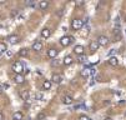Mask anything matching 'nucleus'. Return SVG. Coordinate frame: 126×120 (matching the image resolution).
Returning <instances> with one entry per match:
<instances>
[{
	"instance_id": "473e14b6",
	"label": "nucleus",
	"mask_w": 126,
	"mask_h": 120,
	"mask_svg": "<svg viewBox=\"0 0 126 120\" xmlns=\"http://www.w3.org/2000/svg\"><path fill=\"white\" fill-rule=\"evenodd\" d=\"M3 88H4V90L8 89V88H9V84H4V85H3Z\"/></svg>"
},
{
	"instance_id": "393cba45",
	"label": "nucleus",
	"mask_w": 126,
	"mask_h": 120,
	"mask_svg": "<svg viewBox=\"0 0 126 120\" xmlns=\"http://www.w3.org/2000/svg\"><path fill=\"white\" fill-rule=\"evenodd\" d=\"M43 119H45V114L44 113H39L38 116H36V120H43Z\"/></svg>"
},
{
	"instance_id": "6ab92c4d",
	"label": "nucleus",
	"mask_w": 126,
	"mask_h": 120,
	"mask_svg": "<svg viewBox=\"0 0 126 120\" xmlns=\"http://www.w3.org/2000/svg\"><path fill=\"white\" fill-rule=\"evenodd\" d=\"M28 54H29V50H28V49H25V48H23V49H20V50H19V56L25 58V56H28Z\"/></svg>"
},
{
	"instance_id": "a878e982",
	"label": "nucleus",
	"mask_w": 126,
	"mask_h": 120,
	"mask_svg": "<svg viewBox=\"0 0 126 120\" xmlns=\"http://www.w3.org/2000/svg\"><path fill=\"white\" fill-rule=\"evenodd\" d=\"M75 5H76V6H82V5H84V1H82V0H76Z\"/></svg>"
},
{
	"instance_id": "f704fd0d",
	"label": "nucleus",
	"mask_w": 126,
	"mask_h": 120,
	"mask_svg": "<svg viewBox=\"0 0 126 120\" xmlns=\"http://www.w3.org/2000/svg\"><path fill=\"white\" fill-rule=\"evenodd\" d=\"M56 15H59V16H61V15H63V10H60L59 13H56Z\"/></svg>"
},
{
	"instance_id": "412c9836",
	"label": "nucleus",
	"mask_w": 126,
	"mask_h": 120,
	"mask_svg": "<svg viewBox=\"0 0 126 120\" xmlns=\"http://www.w3.org/2000/svg\"><path fill=\"white\" fill-rule=\"evenodd\" d=\"M6 50H8V46L5 43H0V54H3V53H6Z\"/></svg>"
},
{
	"instance_id": "72a5a7b5",
	"label": "nucleus",
	"mask_w": 126,
	"mask_h": 120,
	"mask_svg": "<svg viewBox=\"0 0 126 120\" xmlns=\"http://www.w3.org/2000/svg\"><path fill=\"white\" fill-rule=\"evenodd\" d=\"M6 55H8V56L10 58V56L13 55V53H11V51H6Z\"/></svg>"
},
{
	"instance_id": "9b49d317",
	"label": "nucleus",
	"mask_w": 126,
	"mask_h": 120,
	"mask_svg": "<svg viewBox=\"0 0 126 120\" xmlns=\"http://www.w3.org/2000/svg\"><path fill=\"white\" fill-rule=\"evenodd\" d=\"M31 49L35 50V51H40V50L43 49V44H41V41H35V43L32 44Z\"/></svg>"
},
{
	"instance_id": "39448f33",
	"label": "nucleus",
	"mask_w": 126,
	"mask_h": 120,
	"mask_svg": "<svg viewBox=\"0 0 126 120\" xmlns=\"http://www.w3.org/2000/svg\"><path fill=\"white\" fill-rule=\"evenodd\" d=\"M58 53H59V50H58V49L51 48V49L47 50V56H49L50 59H55V58L58 56Z\"/></svg>"
},
{
	"instance_id": "0eeeda50",
	"label": "nucleus",
	"mask_w": 126,
	"mask_h": 120,
	"mask_svg": "<svg viewBox=\"0 0 126 120\" xmlns=\"http://www.w3.org/2000/svg\"><path fill=\"white\" fill-rule=\"evenodd\" d=\"M99 43L96 41V40H91L90 41V50H91V53H95V51L99 49Z\"/></svg>"
},
{
	"instance_id": "4be33fe9",
	"label": "nucleus",
	"mask_w": 126,
	"mask_h": 120,
	"mask_svg": "<svg viewBox=\"0 0 126 120\" xmlns=\"http://www.w3.org/2000/svg\"><path fill=\"white\" fill-rule=\"evenodd\" d=\"M81 76L82 78H89L90 76V69H84V70H81Z\"/></svg>"
},
{
	"instance_id": "4468645a",
	"label": "nucleus",
	"mask_w": 126,
	"mask_h": 120,
	"mask_svg": "<svg viewBox=\"0 0 126 120\" xmlns=\"http://www.w3.org/2000/svg\"><path fill=\"white\" fill-rule=\"evenodd\" d=\"M50 35H51V30H50V29L45 28V29L41 30V36H43V38L47 39V38H50Z\"/></svg>"
},
{
	"instance_id": "1a4fd4ad",
	"label": "nucleus",
	"mask_w": 126,
	"mask_h": 120,
	"mask_svg": "<svg viewBox=\"0 0 126 120\" xmlns=\"http://www.w3.org/2000/svg\"><path fill=\"white\" fill-rule=\"evenodd\" d=\"M14 81H15V84H24L25 78H24V75H23V74L15 75V76H14Z\"/></svg>"
},
{
	"instance_id": "dca6fc26",
	"label": "nucleus",
	"mask_w": 126,
	"mask_h": 120,
	"mask_svg": "<svg viewBox=\"0 0 126 120\" xmlns=\"http://www.w3.org/2000/svg\"><path fill=\"white\" fill-rule=\"evenodd\" d=\"M20 96H21V99H23L24 101H28L29 98H30V94H29L28 90H23V91H20Z\"/></svg>"
},
{
	"instance_id": "4c0bfd02",
	"label": "nucleus",
	"mask_w": 126,
	"mask_h": 120,
	"mask_svg": "<svg viewBox=\"0 0 126 120\" xmlns=\"http://www.w3.org/2000/svg\"><path fill=\"white\" fill-rule=\"evenodd\" d=\"M0 120H3V114L0 113Z\"/></svg>"
},
{
	"instance_id": "6e6552de",
	"label": "nucleus",
	"mask_w": 126,
	"mask_h": 120,
	"mask_svg": "<svg viewBox=\"0 0 126 120\" xmlns=\"http://www.w3.org/2000/svg\"><path fill=\"white\" fill-rule=\"evenodd\" d=\"M84 50H85V48L82 46V45H76L75 48H74V53L76 54V55H82L84 54Z\"/></svg>"
},
{
	"instance_id": "e433bc0d",
	"label": "nucleus",
	"mask_w": 126,
	"mask_h": 120,
	"mask_svg": "<svg viewBox=\"0 0 126 120\" xmlns=\"http://www.w3.org/2000/svg\"><path fill=\"white\" fill-rule=\"evenodd\" d=\"M104 120H112V119H111V118H105Z\"/></svg>"
},
{
	"instance_id": "c756f323",
	"label": "nucleus",
	"mask_w": 126,
	"mask_h": 120,
	"mask_svg": "<svg viewBox=\"0 0 126 120\" xmlns=\"http://www.w3.org/2000/svg\"><path fill=\"white\" fill-rule=\"evenodd\" d=\"M36 99H38V100H41V99H43V94H41V93L36 94Z\"/></svg>"
},
{
	"instance_id": "7ed1b4c3",
	"label": "nucleus",
	"mask_w": 126,
	"mask_h": 120,
	"mask_svg": "<svg viewBox=\"0 0 126 120\" xmlns=\"http://www.w3.org/2000/svg\"><path fill=\"white\" fill-rule=\"evenodd\" d=\"M73 41H74V38L70 36V35H65V36H63V38L60 39V44H61L63 46H69Z\"/></svg>"
},
{
	"instance_id": "f8f14e48",
	"label": "nucleus",
	"mask_w": 126,
	"mask_h": 120,
	"mask_svg": "<svg viewBox=\"0 0 126 120\" xmlns=\"http://www.w3.org/2000/svg\"><path fill=\"white\" fill-rule=\"evenodd\" d=\"M73 101H74V99L71 98L70 95H65L64 98H63V103L65 105H70V104H73Z\"/></svg>"
},
{
	"instance_id": "a211bd4d",
	"label": "nucleus",
	"mask_w": 126,
	"mask_h": 120,
	"mask_svg": "<svg viewBox=\"0 0 126 120\" xmlns=\"http://www.w3.org/2000/svg\"><path fill=\"white\" fill-rule=\"evenodd\" d=\"M73 58H71L70 55H67V56H65L64 58V60H63V63L65 64V65H71V64H73Z\"/></svg>"
},
{
	"instance_id": "20e7f679",
	"label": "nucleus",
	"mask_w": 126,
	"mask_h": 120,
	"mask_svg": "<svg viewBox=\"0 0 126 120\" xmlns=\"http://www.w3.org/2000/svg\"><path fill=\"white\" fill-rule=\"evenodd\" d=\"M96 41L99 43V45H100V46H106L107 44H109V38L105 36V35H100V36L97 38V40H96Z\"/></svg>"
},
{
	"instance_id": "58836bf2",
	"label": "nucleus",
	"mask_w": 126,
	"mask_h": 120,
	"mask_svg": "<svg viewBox=\"0 0 126 120\" xmlns=\"http://www.w3.org/2000/svg\"><path fill=\"white\" fill-rule=\"evenodd\" d=\"M125 116H126V111H125Z\"/></svg>"
},
{
	"instance_id": "f03ea898",
	"label": "nucleus",
	"mask_w": 126,
	"mask_h": 120,
	"mask_svg": "<svg viewBox=\"0 0 126 120\" xmlns=\"http://www.w3.org/2000/svg\"><path fill=\"white\" fill-rule=\"evenodd\" d=\"M82 26H84L82 19H74L73 21H71V28H73V30H75V31L81 30Z\"/></svg>"
},
{
	"instance_id": "423d86ee",
	"label": "nucleus",
	"mask_w": 126,
	"mask_h": 120,
	"mask_svg": "<svg viewBox=\"0 0 126 120\" xmlns=\"http://www.w3.org/2000/svg\"><path fill=\"white\" fill-rule=\"evenodd\" d=\"M61 80H63V78H61V75H59V74H52L51 75V83H55V84H60L61 83Z\"/></svg>"
},
{
	"instance_id": "c9c22d12",
	"label": "nucleus",
	"mask_w": 126,
	"mask_h": 120,
	"mask_svg": "<svg viewBox=\"0 0 126 120\" xmlns=\"http://www.w3.org/2000/svg\"><path fill=\"white\" fill-rule=\"evenodd\" d=\"M5 3V0H0V4H4Z\"/></svg>"
},
{
	"instance_id": "2eb2a0df",
	"label": "nucleus",
	"mask_w": 126,
	"mask_h": 120,
	"mask_svg": "<svg viewBox=\"0 0 126 120\" xmlns=\"http://www.w3.org/2000/svg\"><path fill=\"white\" fill-rule=\"evenodd\" d=\"M23 118H24V115L21 111H15L13 114V120H23Z\"/></svg>"
},
{
	"instance_id": "bb28decb",
	"label": "nucleus",
	"mask_w": 126,
	"mask_h": 120,
	"mask_svg": "<svg viewBox=\"0 0 126 120\" xmlns=\"http://www.w3.org/2000/svg\"><path fill=\"white\" fill-rule=\"evenodd\" d=\"M79 120H91V119H90L89 116H86V115H80Z\"/></svg>"
},
{
	"instance_id": "cd10ccee",
	"label": "nucleus",
	"mask_w": 126,
	"mask_h": 120,
	"mask_svg": "<svg viewBox=\"0 0 126 120\" xmlns=\"http://www.w3.org/2000/svg\"><path fill=\"white\" fill-rule=\"evenodd\" d=\"M16 15H19V10H13L11 11V16L14 18V16H16Z\"/></svg>"
},
{
	"instance_id": "5701e85b",
	"label": "nucleus",
	"mask_w": 126,
	"mask_h": 120,
	"mask_svg": "<svg viewBox=\"0 0 126 120\" xmlns=\"http://www.w3.org/2000/svg\"><path fill=\"white\" fill-rule=\"evenodd\" d=\"M61 63H63V61L58 59V60H54V61H51V65H52V66H59Z\"/></svg>"
},
{
	"instance_id": "aec40b11",
	"label": "nucleus",
	"mask_w": 126,
	"mask_h": 120,
	"mask_svg": "<svg viewBox=\"0 0 126 120\" xmlns=\"http://www.w3.org/2000/svg\"><path fill=\"white\" fill-rule=\"evenodd\" d=\"M39 6H40V9H41V10H45V9L49 6V3L46 1V0H43V1H40V3H39Z\"/></svg>"
},
{
	"instance_id": "7c9ffc66",
	"label": "nucleus",
	"mask_w": 126,
	"mask_h": 120,
	"mask_svg": "<svg viewBox=\"0 0 126 120\" xmlns=\"http://www.w3.org/2000/svg\"><path fill=\"white\" fill-rule=\"evenodd\" d=\"M115 51H116L115 49H111V50H110V53H109V55H110V56H112V54H115Z\"/></svg>"
},
{
	"instance_id": "b1692460",
	"label": "nucleus",
	"mask_w": 126,
	"mask_h": 120,
	"mask_svg": "<svg viewBox=\"0 0 126 120\" xmlns=\"http://www.w3.org/2000/svg\"><path fill=\"white\" fill-rule=\"evenodd\" d=\"M79 61H80V63H86V61H87V58H86L85 55H80V56H79Z\"/></svg>"
},
{
	"instance_id": "f3484780",
	"label": "nucleus",
	"mask_w": 126,
	"mask_h": 120,
	"mask_svg": "<svg viewBox=\"0 0 126 120\" xmlns=\"http://www.w3.org/2000/svg\"><path fill=\"white\" fill-rule=\"evenodd\" d=\"M51 84H52V83H51L50 80H45V81L43 83V89H44V90H50V89H51Z\"/></svg>"
},
{
	"instance_id": "c85d7f7f",
	"label": "nucleus",
	"mask_w": 126,
	"mask_h": 120,
	"mask_svg": "<svg viewBox=\"0 0 126 120\" xmlns=\"http://www.w3.org/2000/svg\"><path fill=\"white\" fill-rule=\"evenodd\" d=\"M25 5H26V6H35V3H34V1H26Z\"/></svg>"
},
{
	"instance_id": "f257e3e1",
	"label": "nucleus",
	"mask_w": 126,
	"mask_h": 120,
	"mask_svg": "<svg viewBox=\"0 0 126 120\" xmlns=\"http://www.w3.org/2000/svg\"><path fill=\"white\" fill-rule=\"evenodd\" d=\"M13 70H14V73H16V75L21 74V73L25 70L23 63H21V61H15V63L13 64Z\"/></svg>"
},
{
	"instance_id": "2f4dec72",
	"label": "nucleus",
	"mask_w": 126,
	"mask_h": 120,
	"mask_svg": "<svg viewBox=\"0 0 126 120\" xmlns=\"http://www.w3.org/2000/svg\"><path fill=\"white\" fill-rule=\"evenodd\" d=\"M3 91H4V88H3V85L0 84V94H3Z\"/></svg>"
},
{
	"instance_id": "ddd939ff",
	"label": "nucleus",
	"mask_w": 126,
	"mask_h": 120,
	"mask_svg": "<svg viewBox=\"0 0 126 120\" xmlns=\"http://www.w3.org/2000/svg\"><path fill=\"white\" fill-rule=\"evenodd\" d=\"M107 61H109V64H110L111 66H117V65H119V59H117L116 56H110Z\"/></svg>"
},
{
	"instance_id": "9d476101",
	"label": "nucleus",
	"mask_w": 126,
	"mask_h": 120,
	"mask_svg": "<svg viewBox=\"0 0 126 120\" xmlns=\"http://www.w3.org/2000/svg\"><path fill=\"white\" fill-rule=\"evenodd\" d=\"M8 41H9V44L15 45V44L19 43V36H17V35H10V36L8 38Z\"/></svg>"
}]
</instances>
